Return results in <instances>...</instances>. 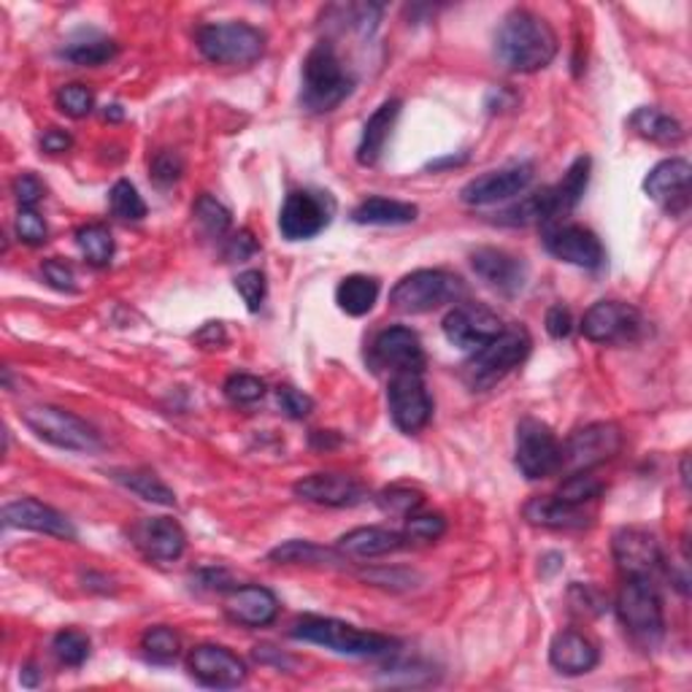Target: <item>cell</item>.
Listing matches in <instances>:
<instances>
[{
	"instance_id": "f5cc1de1",
	"label": "cell",
	"mask_w": 692,
	"mask_h": 692,
	"mask_svg": "<svg viewBox=\"0 0 692 692\" xmlns=\"http://www.w3.org/2000/svg\"><path fill=\"white\" fill-rule=\"evenodd\" d=\"M41 273H43V279H47V284L54 287V290L77 292V277H73L71 265H66L62 260H58V258L47 260V263H43V268H41Z\"/></svg>"
},
{
	"instance_id": "11a10c76",
	"label": "cell",
	"mask_w": 692,
	"mask_h": 692,
	"mask_svg": "<svg viewBox=\"0 0 692 692\" xmlns=\"http://www.w3.org/2000/svg\"><path fill=\"white\" fill-rule=\"evenodd\" d=\"M571 606L573 611H579V614H598V611H603V601L601 595H598L592 588H582V584H573L571 588Z\"/></svg>"
},
{
	"instance_id": "6f0895ef",
	"label": "cell",
	"mask_w": 692,
	"mask_h": 692,
	"mask_svg": "<svg viewBox=\"0 0 692 692\" xmlns=\"http://www.w3.org/2000/svg\"><path fill=\"white\" fill-rule=\"evenodd\" d=\"M71 136L66 133V130H58V128H49L47 133L41 136V149L49 154H60V152H68L71 149Z\"/></svg>"
},
{
	"instance_id": "e575fe53",
	"label": "cell",
	"mask_w": 692,
	"mask_h": 692,
	"mask_svg": "<svg viewBox=\"0 0 692 692\" xmlns=\"http://www.w3.org/2000/svg\"><path fill=\"white\" fill-rule=\"evenodd\" d=\"M114 482H120L122 488H128L130 492L143 498L149 503H158V507H173L177 503V495L173 490L168 488L160 477L149 471H111Z\"/></svg>"
},
{
	"instance_id": "f546056e",
	"label": "cell",
	"mask_w": 692,
	"mask_h": 692,
	"mask_svg": "<svg viewBox=\"0 0 692 692\" xmlns=\"http://www.w3.org/2000/svg\"><path fill=\"white\" fill-rule=\"evenodd\" d=\"M420 214L414 203L390 201V198H368L352 211V222L373 224V228H395V224H411Z\"/></svg>"
},
{
	"instance_id": "44dd1931",
	"label": "cell",
	"mask_w": 692,
	"mask_h": 692,
	"mask_svg": "<svg viewBox=\"0 0 692 692\" xmlns=\"http://www.w3.org/2000/svg\"><path fill=\"white\" fill-rule=\"evenodd\" d=\"M371 363L377 368H390V371H417L425 368V349H422L420 335L411 328L395 325L382 330L371 344Z\"/></svg>"
},
{
	"instance_id": "7dc6e473",
	"label": "cell",
	"mask_w": 692,
	"mask_h": 692,
	"mask_svg": "<svg viewBox=\"0 0 692 692\" xmlns=\"http://www.w3.org/2000/svg\"><path fill=\"white\" fill-rule=\"evenodd\" d=\"M447 530V520L441 514H411L407 517V535L409 541H435Z\"/></svg>"
},
{
	"instance_id": "52a82bcc",
	"label": "cell",
	"mask_w": 692,
	"mask_h": 692,
	"mask_svg": "<svg viewBox=\"0 0 692 692\" xmlns=\"http://www.w3.org/2000/svg\"><path fill=\"white\" fill-rule=\"evenodd\" d=\"M616 616L633 641L644 646L660 644L665 633V616L654 579H625L616 595Z\"/></svg>"
},
{
	"instance_id": "6125c7cd",
	"label": "cell",
	"mask_w": 692,
	"mask_h": 692,
	"mask_svg": "<svg viewBox=\"0 0 692 692\" xmlns=\"http://www.w3.org/2000/svg\"><path fill=\"white\" fill-rule=\"evenodd\" d=\"M682 482H684V484L690 482V477H688V458L682 460Z\"/></svg>"
},
{
	"instance_id": "680465c9",
	"label": "cell",
	"mask_w": 692,
	"mask_h": 692,
	"mask_svg": "<svg viewBox=\"0 0 692 692\" xmlns=\"http://www.w3.org/2000/svg\"><path fill=\"white\" fill-rule=\"evenodd\" d=\"M195 341L205 349H220L224 341H228V335H224L222 322H209V325H203L201 333L195 335Z\"/></svg>"
},
{
	"instance_id": "ee69618b",
	"label": "cell",
	"mask_w": 692,
	"mask_h": 692,
	"mask_svg": "<svg viewBox=\"0 0 692 692\" xmlns=\"http://www.w3.org/2000/svg\"><path fill=\"white\" fill-rule=\"evenodd\" d=\"M224 398L235 407H249V403H258L265 395V382L263 379L252 377V373H233V377L224 382Z\"/></svg>"
},
{
	"instance_id": "60d3db41",
	"label": "cell",
	"mask_w": 692,
	"mask_h": 692,
	"mask_svg": "<svg viewBox=\"0 0 692 692\" xmlns=\"http://www.w3.org/2000/svg\"><path fill=\"white\" fill-rule=\"evenodd\" d=\"M192 214H195V222L201 224L203 233L211 235V239H222V235L230 230V211L224 209L217 198H211V195L198 198Z\"/></svg>"
},
{
	"instance_id": "d590c367",
	"label": "cell",
	"mask_w": 692,
	"mask_h": 692,
	"mask_svg": "<svg viewBox=\"0 0 692 692\" xmlns=\"http://www.w3.org/2000/svg\"><path fill=\"white\" fill-rule=\"evenodd\" d=\"M117 43L111 39H103V36H90V39H79L71 41L66 49H62V58L73 66H84V68H96L109 62L111 58H117Z\"/></svg>"
},
{
	"instance_id": "30bf717a",
	"label": "cell",
	"mask_w": 692,
	"mask_h": 692,
	"mask_svg": "<svg viewBox=\"0 0 692 692\" xmlns=\"http://www.w3.org/2000/svg\"><path fill=\"white\" fill-rule=\"evenodd\" d=\"M335 201L330 192L295 190L287 195L279 214V230L287 241H305L320 235L333 222Z\"/></svg>"
},
{
	"instance_id": "8992f818",
	"label": "cell",
	"mask_w": 692,
	"mask_h": 692,
	"mask_svg": "<svg viewBox=\"0 0 692 692\" xmlns=\"http://www.w3.org/2000/svg\"><path fill=\"white\" fill-rule=\"evenodd\" d=\"M195 43L205 60L228 68H249L265 54V36L247 22L203 24Z\"/></svg>"
},
{
	"instance_id": "8fae6325",
	"label": "cell",
	"mask_w": 692,
	"mask_h": 692,
	"mask_svg": "<svg viewBox=\"0 0 692 692\" xmlns=\"http://www.w3.org/2000/svg\"><path fill=\"white\" fill-rule=\"evenodd\" d=\"M622 449V430L614 422H592V425L579 428L576 433L569 435L563 444V469L573 471H592L595 465L620 454Z\"/></svg>"
},
{
	"instance_id": "7c38bea8",
	"label": "cell",
	"mask_w": 692,
	"mask_h": 692,
	"mask_svg": "<svg viewBox=\"0 0 692 692\" xmlns=\"http://www.w3.org/2000/svg\"><path fill=\"white\" fill-rule=\"evenodd\" d=\"M388 407L395 428L401 433H420L433 417V401H430L422 373L401 371L390 379Z\"/></svg>"
},
{
	"instance_id": "5b68a950",
	"label": "cell",
	"mask_w": 692,
	"mask_h": 692,
	"mask_svg": "<svg viewBox=\"0 0 692 692\" xmlns=\"http://www.w3.org/2000/svg\"><path fill=\"white\" fill-rule=\"evenodd\" d=\"M465 295L463 279L439 268H422L392 287L390 309L398 314H428Z\"/></svg>"
},
{
	"instance_id": "bcb514c9",
	"label": "cell",
	"mask_w": 692,
	"mask_h": 692,
	"mask_svg": "<svg viewBox=\"0 0 692 692\" xmlns=\"http://www.w3.org/2000/svg\"><path fill=\"white\" fill-rule=\"evenodd\" d=\"M14 230H17V235H20L22 244H28V247H41L49 235L47 222H43V217L36 209L17 211Z\"/></svg>"
},
{
	"instance_id": "db71d44e",
	"label": "cell",
	"mask_w": 692,
	"mask_h": 692,
	"mask_svg": "<svg viewBox=\"0 0 692 692\" xmlns=\"http://www.w3.org/2000/svg\"><path fill=\"white\" fill-rule=\"evenodd\" d=\"M571 330H573L571 311L565 309L563 303L552 305V309L546 311V333H550L552 339H565V335H571Z\"/></svg>"
},
{
	"instance_id": "603a6c76",
	"label": "cell",
	"mask_w": 692,
	"mask_h": 692,
	"mask_svg": "<svg viewBox=\"0 0 692 692\" xmlns=\"http://www.w3.org/2000/svg\"><path fill=\"white\" fill-rule=\"evenodd\" d=\"M471 268L484 284L503 295H517L525 287L528 268L517 254L503 252L495 247H482L471 254Z\"/></svg>"
},
{
	"instance_id": "8d00e7d4",
	"label": "cell",
	"mask_w": 692,
	"mask_h": 692,
	"mask_svg": "<svg viewBox=\"0 0 692 692\" xmlns=\"http://www.w3.org/2000/svg\"><path fill=\"white\" fill-rule=\"evenodd\" d=\"M77 244L90 265H109L114 258V235L106 224H84L77 230Z\"/></svg>"
},
{
	"instance_id": "7a4b0ae2",
	"label": "cell",
	"mask_w": 692,
	"mask_h": 692,
	"mask_svg": "<svg viewBox=\"0 0 692 692\" xmlns=\"http://www.w3.org/2000/svg\"><path fill=\"white\" fill-rule=\"evenodd\" d=\"M290 635L339 654H349V658H384V654L398 650V641L390 635L360 631V628L333 620V616H303L292 625Z\"/></svg>"
},
{
	"instance_id": "6da1fadb",
	"label": "cell",
	"mask_w": 692,
	"mask_h": 692,
	"mask_svg": "<svg viewBox=\"0 0 692 692\" xmlns=\"http://www.w3.org/2000/svg\"><path fill=\"white\" fill-rule=\"evenodd\" d=\"M558 54V36L544 17L514 9L495 33V58L511 73H535Z\"/></svg>"
},
{
	"instance_id": "9a60e30c",
	"label": "cell",
	"mask_w": 692,
	"mask_h": 692,
	"mask_svg": "<svg viewBox=\"0 0 692 692\" xmlns=\"http://www.w3.org/2000/svg\"><path fill=\"white\" fill-rule=\"evenodd\" d=\"M444 335L452 347L477 352L503 330L501 317L482 303H460L444 317Z\"/></svg>"
},
{
	"instance_id": "ac0fdd59",
	"label": "cell",
	"mask_w": 692,
	"mask_h": 692,
	"mask_svg": "<svg viewBox=\"0 0 692 692\" xmlns=\"http://www.w3.org/2000/svg\"><path fill=\"white\" fill-rule=\"evenodd\" d=\"M690 184H692V166L682 158L663 160L646 173L644 192L652 198L665 214L682 217L690 209Z\"/></svg>"
},
{
	"instance_id": "4dcf8cb0",
	"label": "cell",
	"mask_w": 692,
	"mask_h": 692,
	"mask_svg": "<svg viewBox=\"0 0 692 692\" xmlns=\"http://www.w3.org/2000/svg\"><path fill=\"white\" fill-rule=\"evenodd\" d=\"M631 128L641 136V139L663 143V147H676V143L684 141L682 122L673 120L665 111L654 109V106H641V109H635L631 117Z\"/></svg>"
},
{
	"instance_id": "ffe728a7",
	"label": "cell",
	"mask_w": 692,
	"mask_h": 692,
	"mask_svg": "<svg viewBox=\"0 0 692 692\" xmlns=\"http://www.w3.org/2000/svg\"><path fill=\"white\" fill-rule=\"evenodd\" d=\"M292 492L301 501L333 509L358 507L368 495L365 484L358 477H349V473H311V477H303L301 482H295Z\"/></svg>"
},
{
	"instance_id": "836d02e7",
	"label": "cell",
	"mask_w": 692,
	"mask_h": 692,
	"mask_svg": "<svg viewBox=\"0 0 692 692\" xmlns=\"http://www.w3.org/2000/svg\"><path fill=\"white\" fill-rule=\"evenodd\" d=\"M379 301V282L373 277H363V273H354L347 277L344 282L335 290V303L341 305V311H347L349 317H365Z\"/></svg>"
},
{
	"instance_id": "74e56055",
	"label": "cell",
	"mask_w": 692,
	"mask_h": 692,
	"mask_svg": "<svg viewBox=\"0 0 692 692\" xmlns=\"http://www.w3.org/2000/svg\"><path fill=\"white\" fill-rule=\"evenodd\" d=\"M141 650L152 663L168 665L179 658V652H182V639H179V633L173 631V628L166 625L149 628V631L141 635Z\"/></svg>"
},
{
	"instance_id": "c3c4849f",
	"label": "cell",
	"mask_w": 692,
	"mask_h": 692,
	"mask_svg": "<svg viewBox=\"0 0 692 692\" xmlns=\"http://www.w3.org/2000/svg\"><path fill=\"white\" fill-rule=\"evenodd\" d=\"M235 290H239V295L244 298L247 309L252 311H260V305H263L265 301V273L263 271H244L235 277Z\"/></svg>"
},
{
	"instance_id": "4316f807",
	"label": "cell",
	"mask_w": 692,
	"mask_h": 692,
	"mask_svg": "<svg viewBox=\"0 0 692 692\" xmlns=\"http://www.w3.org/2000/svg\"><path fill=\"white\" fill-rule=\"evenodd\" d=\"M407 544H409L407 535L395 533V530L354 528L335 541V550L344 554V558H352V560H373V558H384V554L403 550Z\"/></svg>"
},
{
	"instance_id": "b9f144b4",
	"label": "cell",
	"mask_w": 692,
	"mask_h": 692,
	"mask_svg": "<svg viewBox=\"0 0 692 692\" xmlns=\"http://www.w3.org/2000/svg\"><path fill=\"white\" fill-rule=\"evenodd\" d=\"M52 652L68 669H79L90 658V639L82 631H60L52 639Z\"/></svg>"
},
{
	"instance_id": "f1b7e54d",
	"label": "cell",
	"mask_w": 692,
	"mask_h": 692,
	"mask_svg": "<svg viewBox=\"0 0 692 692\" xmlns=\"http://www.w3.org/2000/svg\"><path fill=\"white\" fill-rule=\"evenodd\" d=\"M398 117H401V101L392 98V101H384L368 117L363 136H360L358 143V163L360 166H377L379 158H382L384 147H388L392 128H395Z\"/></svg>"
},
{
	"instance_id": "d6986e66",
	"label": "cell",
	"mask_w": 692,
	"mask_h": 692,
	"mask_svg": "<svg viewBox=\"0 0 692 692\" xmlns=\"http://www.w3.org/2000/svg\"><path fill=\"white\" fill-rule=\"evenodd\" d=\"M533 182V166L517 163L498 168V171H488L482 177L471 179L469 184L460 190V201L465 205H492L511 201V198L522 195Z\"/></svg>"
},
{
	"instance_id": "2e32d148",
	"label": "cell",
	"mask_w": 692,
	"mask_h": 692,
	"mask_svg": "<svg viewBox=\"0 0 692 692\" xmlns=\"http://www.w3.org/2000/svg\"><path fill=\"white\" fill-rule=\"evenodd\" d=\"M187 669L203 688L233 690L247 682V665L239 654L220 644H198L187 654Z\"/></svg>"
},
{
	"instance_id": "f907efd6",
	"label": "cell",
	"mask_w": 692,
	"mask_h": 692,
	"mask_svg": "<svg viewBox=\"0 0 692 692\" xmlns=\"http://www.w3.org/2000/svg\"><path fill=\"white\" fill-rule=\"evenodd\" d=\"M11 192H14L20 209H36L43 198V192H47V187L41 184V179L36 177V173H20V177L14 179V184H11Z\"/></svg>"
},
{
	"instance_id": "9f6ffc18",
	"label": "cell",
	"mask_w": 692,
	"mask_h": 692,
	"mask_svg": "<svg viewBox=\"0 0 692 692\" xmlns=\"http://www.w3.org/2000/svg\"><path fill=\"white\" fill-rule=\"evenodd\" d=\"M258 241L252 239V233L249 230H241L239 235H233V239L228 241V249H224V258L228 260H247L252 258L254 252H258Z\"/></svg>"
},
{
	"instance_id": "4fadbf2b",
	"label": "cell",
	"mask_w": 692,
	"mask_h": 692,
	"mask_svg": "<svg viewBox=\"0 0 692 692\" xmlns=\"http://www.w3.org/2000/svg\"><path fill=\"white\" fill-rule=\"evenodd\" d=\"M644 320L639 309L622 301H598L592 303L582 320V335L592 344H622V341L639 339Z\"/></svg>"
},
{
	"instance_id": "f35d334b",
	"label": "cell",
	"mask_w": 692,
	"mask_h": 692,
	"mask_svg": "<svg viewBox=\"0 0 692 692\" xmlns=\"http://www.w3.org/2000/svg\"><path fill=\"white\" fill-rule=\"evenodd\" d=\"M109 205H111V214L120 217L124 222H141L147 217V203L139 195L133 184L128 179H120L109 192Z\"/></svg>"
},
{
	"instance_id": "7402d4cb",
	"label": "cell",
	"mask_w": 692,
	"mask_h": 692,
	"mask_svg": "<svg viewBox=\"0 0 692 692\" xmlns=\"http://www.w3.org/2000/svg\"><path fill=\"white\" fill-rule=\"evenodd\" d=\"M130 539L143 552V558L158 560V563H173L182 558L187 546L184 528L171 517H147L136 522Z\"/></svg>"
},
{
	"instance_id": "83f0119b",
	"label": "cell",
	"mask_w": 692,
	"mask_h": 692,
	"mask_svg": "<svg viewBox=\"0 0 692 692\" xmlns=\"http://www.w3.org/2000/svg\"><path fill=\"white\" fill-rule=\"evenodd\" d=\"M550 663L565 676H582L598 665V650L584 633L560 631L550 644Z\"/></svg>"
},
{
	"instance_id": "e0dca14e",
	"label": "cell",
	"mask_w": 692,
	"mask_h": 692,
	"mask_svg": "<svg viewBox=\"0 0 692 692\" xmlns=\"http://www.w3.org/2000/svg\"><path fill=\"white\" fill-rule=\"evenodd\" d=\"M544 247L552 258L576 268H588V271H598L606 263V249H603L601 239L582 224H550L544 233Z\"/></svg>"
},
{
	"instance_id": "cb8c5ba5",
	"label": "cell",
	"mask_w": 692,
	"mask_h": 692,
	"mask_svg": "<svg viewBox=\"0 0 692 692\" xmlns=\"http://www.w3.org/2000/svg\"><path fill=\"white\" fill-rule=\"evenodd\" d=\"M3 525L20 528V530H36V533L54 535V539L73 541L77 539V528L60 514L58 509L47 507V503L36 501V498H20L3 507Z\"/></svg>"
},
{
	"instance_id": "94428289",
	"label": "cell",
	"mask_w": 692,
	"mask_h": 692,
	"mask_svg": "<svg viewBox=\"0 0 692 692\" xmlns=\"http://www.w3.org/2000/svg\"><path fill=\"white\" fill-rule=\"evenodd\" d=\"M103 117H106V120H111V122H120L122 117H124V111L120 109V106H106Z\"/></svg>"
},
{
	"instance_id": "f6af8a7d",
	"label": "cell",
	"mask_w": 692,
	"mask_h": 692,
	"mask_svg": "<svg viewBox=\"0 0 692 692\" xmlns=\"http://www.w3.org/2000/svg\"><path fill=\"white\" fill-rule=\"evenodd\" d=\"M58 109L73 120H84L96 109V96L84 84H66L58 90Z\"/></svg>"
},
{
	"instance_id": "91938a15",
	"label": "cell",
	"mask_w": 692,
	"mask_h": 692,
	"mask_svg": "<svg viewBox=\"0 0 692 692\" xmlns=\"http://www.w3.org/2000/svg\"><path fill=\"white\" fill-rule=\"evenodd\" d=\"M22 684L24 688H36V684H39V676H36V665H24Z\"/></svg>"
},
{
	"instance_id": "ba28073f",
	"label": "cell",
	"mask_w": 692,
	"mask_h": 692,
	"mask_svg": "<svg viewBox=\"0 0 692 692\" xmlns=\"http://www.w3.org/2000/svg\"><path fill=\"white\" fill-rule=\"evenodd\" d=\"M22 422L39 435L47 444L68 449V452H98L101 449V435L96 428L87 425L82 417L60 407H30L22 411Z\"/></svg>"
},
{
	"instance_id": "9c48e42d",
	"label": "cell",
	"mask_w": 692,
	"mask_h": 692,
	"mask_svg": "<svg viewBox=\"0 0 692 692\" xmlns=\"http://www.w3.org/2000/svg\"><path fill=\"white\" fill-rule=\"evenodd\" d=\"M514 463L525 479H546L563 471V444L546 422L525 417L517 425Z\"/></svg>"
},
{
	"instance_id": "681fc988",
	"label": "cell",
	"mask_w": 692,
	"mask_h": 692,
	"mask_svg": "<svg viewBox=\"0 0 692 692\" xmlns=\"http://www.w3.org/2000/svg\"><path fill=\"white\" fill-rule=\"evenodd\" d=\"M149 171H152L154 182H158L160 187H168V184H173V182H179V179H182L184 163L177 152H168V149H163V152L154 154Z\"/></svg>"
},
{
	"instance_id": "d4e9b609",
	"label": "cell",
	"mask_w": 692,
	"mask_h": 692,
	"mask_svg": "<svg viewBox=\"0 0 692 692\" xmlns=\"http://www.w3.org/2000/svg\"><path fill=\"white\" fill-rule=\"evenodd\" d=\"M224 614L244 628H265L279 616V598L260 584L230 588L224 595Z\"/></svg>"
},
{
	"instance_id": "816d5d0a",
	"label": "cell",
	"mask_w": 692,
	"mask_h": 692,
	"mask_svg": "<svg viewBox=\"0 0 692 692\" xmlns=\"http://www.w3.org/2000/svg\"><path fill=\"white\" fill-rule=\"evenodd\" d=\"M277 398H279V407H282V411L290 417V420H305V417L314 411V401H311L305 392L295 390V388H279Z\"/></svg>"
},
{
	"instance_id": "3957f363",
	"label": "cell",
	"mask_w": 692,
	"mask_h": 692,
	"mask_svg": "<svg viewBox=\"0 0 692 692\" xmlns=\"http://www.w3.org/2000/svg\"><path fill=\"white\" fill-rule=\"evenodd\" d=\"M352 77L341 66L339 54L330 43H317L303 60L301 101L311 114H328L341 106L352 92Z\"/></svg>"
},
{
	"instance_id": "5bb4252c",
	"label": "cell",
	"mask_w": 692,
	"mask_h": 692,
	"mask_svg": "<svg viewBox=\"0 0 692 692\" xmlns=\"http://www.w3.org/2000/svg\"><path fill=\"white\" fill-rule=\"evenodd\" d=\"M616 569L625 579H654L663 571V550L660 541L644 528H622L611 541Z\"/></svg>"
},
{
	"instance_id": "484cf974",
	"label": "cell",
	"mask_w": 692,
	"mask_h": 692,
	"mask_svg": "<svg viewBox=\"0 0 692 692\" xmlns=\"http://www.w3.org/2000/svg\"><path fill=\"white\" fill-rule=\"evenodd\" d=\"M522 517H525L530 525L550 530H582L592 522L582 507L563 501L558 495L530 498L525 507H522Z\"/></svg>"
},
{
	"instance_id": "1f68e13d",
	"label": "cell",
	"mask_w": 692,
	"mask_h": 692,
	"mask_svg": "<svg viewBox=\"0 0 692 692\" xmlns=\"http://www.w3.org/2000/svg\"><path fill=\"white\" fill-rule=\"evenodd\" d=\"M588 184H590V158L582 154V158L573 160V166L565 171L563 182L550 187L554 220H560V217L571 214V211L576 209L584 190H588Z\"/></svg>"
},
{
	"instance_id": "ab89813d",
	"label": "cell",
	"mask_w": 692,
	"mask_h": 692,
	"mask_svg": "<svg viewBox=\"0 0 692 692\" xmlns=\"http://www.w3.org/2000/svg\"><path fill=\"white\" fill-rule=\"evenodd\" d=\"M377 503H379V509L384 511V514L411 517L422 509V503H425V495H422V492L414 490V488H403V484H395V488H388V490L379 492Z\"/></svg>"
},
{
	"instance_id": "277c9868",
	"label": "cell",
	"mask_w": 692,
	"mask_h": 692,
	"mask_svg": "<svg viewBox=\"0 0 692 692\" xmlns=\"http://www.w3.org/2000/svg\"><path fill=\"white\" fill-rule=\"evenodd\" d=\"M530 347V333L525 328H503L495 339L488 341L482 349L473 352V358L465 363V382L471 390H490L492 384L501 382L503 377H509L517 365H522L528 360Z\"/></svg>"
},
{
	"instance_id": "d6a6232c",
	"label": "cell",
	"mask_w": 692,
	"mask_h": 692,
	"mask_svg": "<svg viewBox=\"0 0 692 692\" xmlns=\"http://www.w3.org/2000/svg\"><path fill=\"white\" fill-rule=\"evenodd\" d=\"M268 560L277 565H339L344 563V554L339 550H325L311 541H284L277 550L268 552Z\"/></svg>"
},
{
	"instance_id": "7bdbcfd3",
	"label": "cell",
	"mask_w": 692,
	"mask_h": 692,
	"mask_svg": "<svg viewBox=\"0 0 692 692\" xmlns=\"http://www.w3.org/2000/svg\"><path fill=\"white\" fill-rule=\"evenodd\" d=\"M601 492H603L601 479L592 477L590 471H573V473H569V479H565V482L560 484L558 498H563V501L582 507V503L595 501V498L601 495Z\"/></svg>"
}]
</instances>
